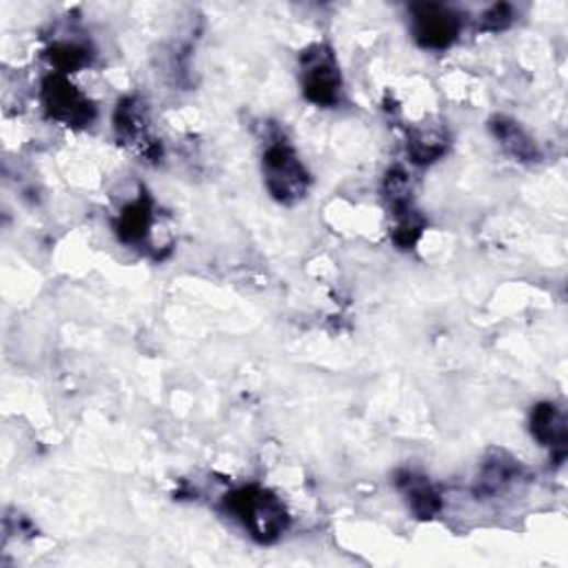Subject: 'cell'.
I'll return each mask as SVG.
<instances>
[{"label":"cell","mask_w":568,"mask_h":568,"mask_svg":"<svg viewBox=\"0 0 568 568\" xmlns=\"http://www.w3.org/2000/svg\"><path fill=\"white\" fill-rule=\"evenodd\" d=\"M154 223V203L147 194H140L134 203H129L118 220H116V234L125 245H143L149 236Z\"/></svg>","instance_id":"obj_11"},{"label":"cell","mask_w":568,"mask_h":568,"mask_svg":"<svg viewBox=\"0 0 568 568\" xmlns=\"http://www.w3.org/2000/svg\"><path fill=\"white\" fill-rule=\"evenodd\" d=\"M513 23V8L507 3L493 5L485 16H482V30L485 32H502Z\"/></svg>","instance_id":"obj_16"},{"label":"cell","mask_w":568,"mask_h":568,"mask_svg":"<svg viewBox=\"0 0 568 568\" xmlns=\"http://www.w3.org/2000/svg\"><path fill=\"white\" fill-rule=\"evenodd\" d=\"M531 435L542 444L555 451L557 462L564 459L566 453V418L559 407L553 402H539L531 411Z\"/></svg>","instance_id":"obj_9"},{"label":"cell","mask_w":568,"mask_h":568,"mask_svg":"<svg viewBox=\"0 0 568 568\" xmlns=\"http://www.w3.org/2000/svg\"><path fill=\"white\" fill-rule=\"evenodd\" d=\"M262 171L269 194L277 203L294 205L307 196L311 175L287 140L269 143L262 156Z\"/></svg>","instance_id":"obj_2"},{"label":"cell","mask_w":568,"mask_h":568,"mask_svg":"<svg viewBox=\"0 0 568 568\" xmlns=\"http://www.w3.org/2000/svg\"><path fill=\"white\" fill-rule=\"evenodd\" d=\"M114 132L121 145L134 147L143 158L158 160L162 156V145L149 136L145 105L129 96L123 99L114 112Z\"/></svg>","instance_id":"obj_6"},{"label":"cell","mask_w":568,"mask_h":568,"mask_svg":"<svg viewBox=\"0 0 568 568\" xmlns=\"http://www.w3.org/2000/svg\"><path fill=\"white\" fill-rule=\"evenodd\" d=\"M225 511L238 520L260 544H273L289 529V511L284 502L258 485L240 487L225 496Z\"/></svg>","instance_id":"obj_1"},{"label":"cell","mask_w":568,"mask_h":568,"mask_svg":"<svg viewBox=\"0 0 568 568\" xmlns=\"http://www.w3.org/2000/svg\"><path fill=\"white\" fill-rule=\"evenodd\" d=\"M303 91L318 107H336L342 96V76L329 47L314 45L303 58Z\"/></svg>","instance_id":"obj_4"},{"label":"cell","mask_w":568,"mask_h":568,"mask_svg":"<svg viewBox=\"0 0 568 568\" xmlns=\"http://www.w3.org/2000/svg\"><path fill=\"white\" fill-rule=\"evenodd\" d=\"M448 138L440 125H418L409 132L407 151L416 164H433L446 154Z\"/></svg>","instance_id":"obj_12"},{"label":"cell","mask_w":568,"mask_h":568,"mask_svg":"<svg viewBox=\"0 0 568 568\" xmlns=\"http://www.w3.org/2000/svg\"><path fill=\"white\" fill-rule=\"evenodd\" d=\"M45 56H47L49 65L56 69V73H63V76L80 71L82 67H87L91 63L89 49L78 43H56L47 49Z\"/></svg>","instance_id":"obj_13"},{"label":"cell","mask_w":568,"mask_h":568,"mask_svg":"<svg viewBox=\"0 0 568 568\" xmlns=\"http://www.w3.org/2000/svg\"><path fill=\"white\" fill-rule=\"evenodd\" d=\"M396 227H394V242L400 249H413L424 231V218L416 212V207H407L402 212L394 214Z\"/></svg>","instance_id":"obj_14"},{"label":"cell","mask_w":568,"mask_h":568,"mask_svg":"<svg viewBox=\"0 0 568 568\" xmlns=\"http://www.w3.org/2000/svg\"><path fill=\"white\" fill-rule=\"evenodd\" d=\"M459 16L438 3L411 5V32L424 49H446L459 36Z\"/></svg>","instance_id":"obj_5"},{"label":"cell","mask_w":568,"mask_h":568,"mask_svg":"<svg viewBox=\"0 0 568 568\" xmlns=\"http://www.w3.org/2000/svg\"><path fill=\"white\" fill-rule=\"evenodd\" d=\"M491 132L496 136V140L500 143V147L518 162L524 164H533L539 162L542 154L537 143L526 134V129H522L520 123H515L513 118L507 116H496L491 121Z\"/></svg>","instance_id":"obj_10"},{"label":"cell","mask_w":568,"mask_h":568,"mask_svg":"<svg viewBox=\"0 0 568 568\" xmlns=\"http://www.w3.org/2000/svg\"><path fill=\"white\" fill-rule=\"evenodd\" d=\"M385 198L389 201L394 214L413 205L411 203V180L402 167L389 169V173L385 178Z\"/></svg>","instance_id":"obj_15"},{"label":"cell","mask_w":568,"mask_h":568,"mask_svg":"<svg viewBox=\"0 0 568 568\" xmlns=\"http://www.w3.org/2000/svg\"><path fill=\"white\" fill-rule=\"evenodd\" d=\"M396 487L405 496L409 509L420 520H431L442 511V500L435 487L429 482V478L420 476L413 470H398L396 473Z\"/></svg>","instance_id":"obj_8"},{"label":"cell","mask_w":568,"mask_h":568,"mask_svg":"<svg viewBox=\"0 0 568 568\" xmlns=\"http://www.w3.org/2000/svg\"><path fill=\"white\" fill-rule=\"evenodd\" d=\"M41 99L47 116L67 127H87L96 118V107L84 96V93L69 82L63 73H49L43 80Z\"/></svg>","instance_id":"obj_3"},{"label":"cell","mask_w":568,"mask_h":568,"mask_svg":"<svg viewBox=\"0 0 568 568\" xmlns=\"http://www.w3.org/2000/svg\"><path fill=\"white\" fill-rule=\"evenodd\" d=\"M520 480H524V466L518 462V457L502 448H493L480 466L476 480V496L482 500L500 498L509 493Z\"/></svg>","instance_id":"obj_7"}]
</instances>
